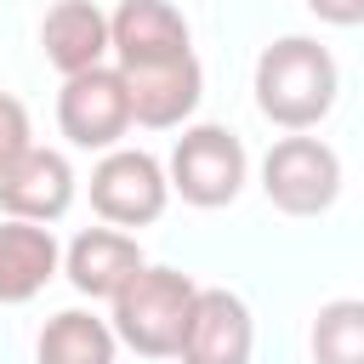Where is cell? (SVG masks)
Returning <instances> with one entry per match:
<instances>
[{
  "label": "cell",
  "instance_id": "6da1fadb",
  "mask_svg": "<svg viewBox=\"0 0 364 364\" xmlns=\"http://www.w3.org/2000/svg\"><path fill=\"white\" fill-rule=\"evenodd\" d=\"M336 91H341L336 57H330V46H318L307 34H284L256 57V108L267 125H279L290 136H307L336 108Z\"/></svg>",
  "mask_w": 364,
  "mask_h": 364
},
{
  "label": "cell",
  "instance_id": "7a4b0ae2",
  "mask_svg": "<svg viewBox=\"0 0 364 364\" xmlns=\"http://www.w3.org/2000/svg\"><path fill=\"white\" fill-rule=\"evenodd\" d=\"M193 296H199V284H193L188 273L148 262V267L108 301V307H114V313H108V330H114L119 347H131V353H142V358H176L182 330H188V313H193Z\"/></svg>",
  "mask_w": 364,
  "mask_h": 364
},
{
  "label": "cell",
  "instance_id": "3957f363",
  "mask_svg": "<svg viewBox=\"0 0 364 364\" xmlns=\"http://www.w3.org/2000/svg\"><path fill=\"white\" fill-rule=\"evenodd\" d=\"M245 176H250V159L228 125H188L165 165V188L182 193V205H193V210L233 205L245 193Z\"/></svg>",
  "mask_w": 364,
  "mask_h": 364
},
{
  "label": "cell",
  "instance_id": "277c9868",
  "mask_svg": "<svg viewBox=\"0 0 364 364\" xmlns=\"http://www.w3.org/2000/svg\"><path fill=\"white\" fill-rule=\"evenodd\" d=\"M262 193L284 216H324L341 199V154L324 136H279L262 159Z\"/></svg>",
  "mask_w": 364,
  "mask_h": 364
},
{
  "label": "cell",
  "instance_id": "5b68a950",
  "mask_svg": "<svg viewBox=\"0 0 364 364\" xmlns=\"http://www.w3.org/2000/svg\"><path fill=\"white\" fill-rule=\"evenodd\" d=\"M171 205L165 188V165L142 148H114L91 165V210L102 216V228H148L159 222Z\"/></svg>",
  "mask_w": 364,
  "mask_h": 364
},
{
  "label": "cell",
  "instance_id": "8992f818",
  "mask_svg": "<svg viewBox=\"0 0 364 364\" xmlns=\"http://www.w3.org/2000/svg\"><path fill=\"white\" fill-rule=\"evenodd\" d=\"M57 131L74 148H85V154L91 148L97 154L119 148V136L131 131V102H125V80H119L114 63L63 80V91H57Z\"/></svg>",
  "mask_w": 364,
  "mask_h": 364
},
{
  "label": "cell",
  "instance_id": "52a82bcc",
  "mask_svg": "<svg viewBox=\"0 0 364 364\" xmlns=\"http://www.w3.org/2000/svg\"><path fill=\"white\" fill-rule=\"evenodd\" d=\"M108 57L114 68H154V63L193 57L188 17L171 0H125L108 11Z\"/></svg>",
  "mask_w": 364,
  "mask_h": 364
},
{
  "label": "cell",
  "instance_id": "ba28073f",
  "mask_svg": "<svg viewBox=\"0 0 364 364\" xmlns=\"http://www.w3.org/2000/svg\"><path fill=\"white\" fill-rule=\"evenodd\" d=\"M250 353H256L250 307L233 290H222V284H199L176 358L182 364H250Z\"/></svg>",
  "mask_w": 364,
  "mask_h": 364
},
{
  "label": "cell",
  "instance_id": "9c48e42d",
  "mask_svg": "<svg viewBox=\"0 0 364 364\" xmlns=\"http://www.w3.org/2000/svg\"><path fill=\"white\" fill-rule=\"evenodd\" d=\"M74 205V165L57 148H28L11 171H0V210L6 222H28V228H51L63 222Z\"/></svg>",
  "mask_w": 364,
  "mask_h": 364
},
{
  "label": "cell",
  "instance_id": "30bf717a",
  "mask_svg": "<svg viewBox=\"0 0 364 364\" xmlns=\"http://www.w3.org/2000/svg\"><path fill=\"white\" fill-rule=\"evenodd\" d=\"M125 80V102H131V125L142 131H176L193 119L199 97H205V68L199 57H176V63H154V68H119Z\"/></svg>",
  "mask_w": 364,
  "mask_h": 364
},
{
  "label": "cell",
  "instance_id": "8fae6325",
  "mask_svg": "<svg viewBox=\"0 0 364 364\" xmlns=\"http://www.w3.org/2000/svg\"><path fill=\"white\" fill-rule=\"evenodd\" d=\"M142 267H148L142 245H136L131 233H119V228H85V233H74V245L63 250L68 284H74L80 296H91V301H114Z\"/></svg>",
  "mask_w": 364,
  "mask_h": 364
},
{
  "label": "cell",
  "instance_id": "7c38bea8",
  "mask_svg": "<svg viewBox=\"0 0 364 364\" xmlns=\"http://www.w3.org/2000/svg\"><path fill=\"white\" fill-rule=\"evenodd\" d=\"M40 51L46 63L74 80L85 68H102L108 63V11L91 6V0H63L40 17Z\"/></svg>",
  "mask_w": 364,
  "mask_h": 364
},
{
  "label": "cell",
  "instance_id": "4fadbf2b",
  "mask_svg": "<svg viewBox=\"0 0 364 364\" xmlns=\"http://www.w3.org/2000/svg\"><path fill=\"white\" fill-rule=\"evenodd\" d=\"M57 267H63V250H57L51 228L0 222V307L34 301V296L51 284Z\"/></svg>",
  "mask_w": 364,
  "mask_h": 364
},
{
  "label": "cell",
  "instance_id": "5bb4252c",
  "mask_svg": "<svg viewBox=\"0 0 364 364\" xmlns=\"http://www.w3.org/2000/svg\"><path fill=\"white\" fill-rule=\"evenodd\" d=\"M119 341L108 330V318L85 313V307H63L40 324L34 341V364H114Z\"/></svg>",
  "mask_w": 364,
  "mask_h": 364
},
{
  "label": "cell",
  "instance_id": "9a60e30c",
  "mask_svg": "<svg viewBox=\"0 0 364 364\" xmlns=\"http://www.w3.org/2000/svg\"><path fill=\"white\" fill-rule=\"evenodd\" d=\"M313 364H364V301H324L313 318Z\"/></svg>",
  "mask_w": 364,
  "mask_h": 364
},
{
  "label": "cell",
  "instance_id": "2e32d148",
  "mask_svg": "<svg viewBox=\"0 0 364 364\" xmlns=\"http://www.w3.org/2000/svg\"><path fill=\"white\" fill-rule=\"evenodd\" d=\"M34 148V131H28V108L11 97V91H0V171H11L23 154Z\"/></svg>",
  "mask_w": 364,
  "mask_h": 364
}]
</instances>
